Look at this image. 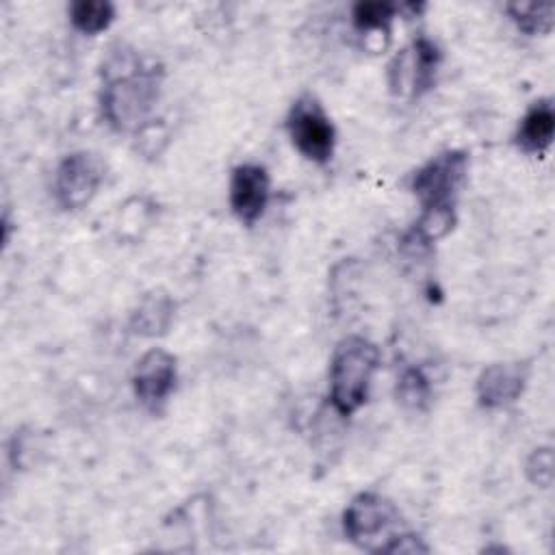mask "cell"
<instances>
[{"mask_svg": "<svg viewBox=\"0 0 555 555\" xmlns=\"http://www.w3.org/2000/svg\"><path fill=\"white\" fill-rule=\"evenodd\" d=\"M163 65L134 50H113L102 65L100 111L115 132H139L163 87Z\"/></svg>", "mask_w": 555, "mask_h": 555, "instance_id": "cell-1", "label": "cell"}, {"mask_svg": "<svg viewBox=\"0 0 555 555\" xmlns=\"http://www.w3.org/2000/svg\"><path fill=\"white\" fill-rule=\"evenodd\" d=\"M377 366L379 349L373 340L360 334L338 340L327 369V399L338 416L349 418L366 403Z\"/></svg>", "mask_w": 555, "mask_h": 555, "instance_id": "cell-2", "label": "cell"}, {"mask_svg": "<svg viewBox=\"0 0 555 555\" xmlns=\"http://www.w3.org/2000/svg\"><path fill=\"white\" fill-rule=\"evenodd\" d=\"M468 176V152L444 150L423 163L410 182L421 212H455L460 189Z\"/></svg>", "mask_w": 555, "mask_h": 555, "instance_id": "cell-3", "label": "cell"}, {"mask_svg": "<svg viewBox=\"0 0 555 555\" xmlns=\"http://www.w3.org/2000/svg\"><path fill=\"white\" fill-rule=\"evenodd\" d=\"M401 514L397 505L373 490L358 492L343 512V531L360 548L379 553L397 533Z\"/></svg>", "mask_w": 555, "mask_h": 555, "instance_id": "cell-4", "label": "cell"}, {"mask_svg": "<svg viewBox=\"0 0 555 555\" xmlns=\"http://www.w3.org/2000/svg\"><path fill=\"white\" fill-rule=\"evenodd\" d=\"M286 134L293 147L314 165H327L336 150V128L312 93H301L286 113Z\"/></svg>", "mask_w": 555, "mask_h": 555, "instance_id": "cell-5", "label": "cell"}, {"mask_svg": "<svg viewBox=\"0 0 555 555\" xmlns=\"http://www.w3.org/2000/svg\"><path fill=\"white\" fill-rule=\"evenodd\" d=\"M106 178V165L91 150H76L61 158L52 178V195L59 208L74 212L93 202Z\"/></svg>", "mask_w": 555, "mask_h": 555, "instance_id": "cell-6", "label": "cell"}, {"mask_svg": "<svg viewBox=\"0 0 555 555\" xmlns=\"http://www.w3.org/2000/svg\"><path fill=\"white\" fill-rule=\"evenodd\" d=\"M442 63L438 43L425 35H418L408 48H403L388 67V87L397 95L421 98L436 85V76Z\"/></svg>", "mask_w": 555, "mask_h": 555, "instance_id": "cell-7", "label": "cell"}, {"mask_svg": "<svg viewBox=\"0 0 555 555\" xmlns=\"http://www.w3.org/2000/svg\"><path fill=\"white\" fill-rule=\"evenodd\" d=\"M178 382V360L173 353L154 347L147 349L134 364L132 371V392L137 401L150 410L158 412L171 397Z\"/></svg>", "mask_w": 555, "mask_h": 555, "instance_id": "cell-8", "label": "cell"}, {"mask_svg": "<svg viewBox=\"0 0 555 555\" xmlns=\"http://www.w3.org/2000/svg\"><path fill=\"white\" fill-rule=\"evenodd\" d=\"M271 199L269 171L258 163H241L230 171L228 204L243 225H254Z\"/></svg>", "mask_w": 555, "mask_h": 555, "instance_id": "cell-9", "label": "cell"}, {"mask_svg": "<svg viewBox=\"0 0 555 555\" xmlns=\"http://www.w3.org/2000/svg\"><path fill=\"white\" fill-rule=\"evenodd\" d=\"M529 382V364L520 360L492 362L481 369L475 382L477 403L486 410H505L514 405Z\"/></svg>", "mask_w": 555, "mask_h": 555, "instance_id": "cell-10", "label": "cell"}, {"mask_svg": "<svg viewBox=\"0 0 555 555\" xmlns=\"http://www.w3.org/2000/svg\"><path fill=\"white\" fill-rule=\"evenodd\" d=\"M555 134V111L551 98L535 100L518 121L514 132L516 147L527 156H544Z\"/></svg>", "mask_w": 555, "mask_h": 555, "instance_id": "cell-11", "label": "cell"}, {"mask_svg": "<svg viewBox=\"0 0 555 555\" xmlns=\"http://www.w3.org/2000/svg\"><path fill=\"white\" fill-rule=\"evenodd\" d=\"M176 319V299L163 291V288H152L141 299L130 312L128 327L134 336L141 338H158L165 336Z\"/></svg>", "mask_w": 555, "mask_h": 555, "instance_id": "cell-12", "label": "cell"}, {"mask_svg": "<svg viewBox=\"0 0 555 555\" xmlns=\"http://www.w3.org/2000/svg\"><path fill=\"white\" fill-rule=\"evenodd\" d=\"M397 11L399 7L392 2H356L351 7V26L364 39V46L371 41L382 43V37H390Z\"/></svg>", "mask_w": 555, "mask_h": 555, "instance_id": "cell-13", "label": "cell"}, {"mask_svg": "<svg viewBox=\"0 0 555 555\" xmlns=\"http://www.w3.org/2000/svg\"><path fill=\"white\" fill-rule=\"evenodd\" d=\"M115 4L108 0H76L67 9L72 28L89 37L104 33L115 22Z\"/></svg>", "mask_w": 555, "mask_h": 555, "instance_id": "cell-14", "label": "cell"}, {"mask_svg": "<svg viewBox=\"0 0 555 555\" xmlns=\"http://www.w3.org/2000/svg\"><path fill=\"white\" fill-rule=\"evenodd\" d=\"M505 13L516 26V30L527 37L548 35L553 30V22H555L553 2H512V4H505Z\"/></svg>", "mask_w": 555, "mask_h": 555, "instance_id": "cell-15", "label": "cell"}, {"mask_svg": "<svg viewBox=\"0 0 555 555\" xmlns=\"http://www.w3.org/2000/svg\"><path fill=\"white\" fill-rule=\"evenodd\" d=\"M395 395L403 408L421 412L431 401V382L421 366H405L397 377Z\"/></svg>", "mask_w": 555, "mask_h": 555, "instance_id": "cell-16", "label": "cell"}, {"mask_svg": "<svg viewBox=\"0 0 555 555\" xmlns=\"http://www.w3.org/2000/svg\"><path fill=\"white\" fill-rule=\"evenodd\" d=\"M525 477L535 488H551L555 477V462H553V447H535L525 462Z\"/></svg>", "mask_w": 555, "mask_h": 555, "instance_id": "cell-17", "label": "cell"}, {"mask_svg": "<svg viewBox=\"0 0 555 555\" xmlns=\"http://www.w3.org/2000/svg\"><path fill=\"white\" fill-rule=\"evenodd\" d=\"M429 546L423 542V538L418 533L412 531H397L384 546L379 553H401V555H416V553H427Z\"/></svg>", "mask_w": 555, "mask_h": 555, "instance_id": "cell-18", "label": "cell"}]
</instances>
